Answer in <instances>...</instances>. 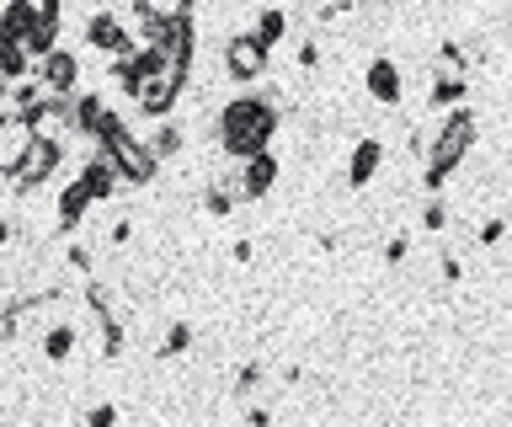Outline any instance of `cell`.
I'll list each match as a JSON object with an SVG mask.
<instances>
[{"mask_svg": "<svg viewBox=\"0 0 512 427\" xmlns=\"http://www.w3.org/2000/svg\"><path fill=\"white\" fill-rule=\"evenodd\" d=\"M384 155H390V150H384L379 134H363L358 145H352V155H347V187H352V193L379 177V171H384Z\"/></svg>", "mask_w": 512, "mask_h": 427, "instance_id": "10", "label": "cell"}, {"mask_svg": "<svg viewBox=\"0 0 512 427\" xmlns=\"http://www.w3.org/2000/svg\"><path fill=\"white\" fill-rule=\"evenodd\" d=\"M32 75H38L48 91H80V54L64 49V43H54L48 54L32 59Z\"/></svg>", "mask_w": 512, "mask_h": 427, "instance_id": "8", "label": "cell"}, {"mask_svg": "<svg viewBox=\"0 0 512 427\" xmlns=\"http://www.w3.org/2000/svg\"><path fill=\"white\" fill-rule=\"evenodd\" d=\"M438 278H443V283H459V278H464V262H459V251H443V262H438Z\"/></svg>", "mask_w": 512, "mask_h": 427, "instance_id": "29", "label": "cell"}, {"mask_svg": "<svg viewBox=\"0 0 512 427\" xmlns=\"http://www.w3.org/2000/svg\"><path fill=\"white\" fill-rule=\"evenodd\" d=\"M86 422H91V427H112V422H118V406H91Z\"/></svg>", "mask_w": 512, "mask_h": 427, "instance_id": "32", "label": "cell"}, {"mask_svg": "<svg viewBox=\"0 0 512 427\" xmlns=\"http://www.w3.org/2000/svg\"><path fill=\"white\" fill-rule=\"evenodd\" d=\"M192 353V321H171L166 337H160V358H182Z\"/></svg>", "mask_w": 512, "mask_h": 427, "instance_id": "24", "label": "cell"}, {"mask_svg": "<svg viewBox=\"0 0 512 427\" xmlns=\"http://www.w3.org/2000/svg\"><path fill=\"white\" fill-rule=\"evenodd\" d=\"M203 6H230V0H203Z\"/></svg>", "mask_w": 512, "mask_h": 427, "instance_id": "39", "label": "cell"}, {"mask_svg": "<svg viewBox=\"0 0 512 427\" xmlns=\"http://www.w3.org/2000/svg\"><path fill=\"white\" fill-rule=\"evenodd\" d=\"M299 70H320V43H299Z\"/></svg>", "mask_w": 512, "mask_h": 427, "instance_id": "34", "label": "cell"}, {"mask_svg": "<svg viewBox=\"0 0 512 427\" xmlns=\"http://www.w3.org/2000/svg\"><path fill=\"white\" fill-rule=\"evenodd\" d=\"M267 54H272V49H262L251 33H235L230 43H224V75H230V81H240V86L262 81V75H267Z\"/></svg>", "mask_w": 512, "mask_h": 427, "instance_id": "6", "label": "cell"}, {"mask_svg": "<svg viewBox=\"0 0 512 427\" xmlns=\"http://www.w3.org/2000/svg\"><path fill=\"white\" fill-rule=\"evenodd\" d=\"M64 262H70V273H80V278H86L91 267H96V257H91L86 241H70V246H64Z\"/></svg>", "mask_w": 512, "mask_h": 427, "instance_id": "26", "label": "cell"}, {"mask_svg": "<svg viewBox=\"0 0 512 427\" xmlns=\"http://www.w3.org/2000/svg\"><path fill=\"white\" fill-rule=\"evenodd\" d=\"M139 139H144V150H150L160 166L176 161V155L187 150V134H182V123H176V118H155V129H150V134H139Z\"/></svg>", "mask_w": 512, "mask_h": 427, "instance_id": "13", "label": "cell"}, {"mask_svg": "<svg viewBox=\"0 0 512 427\" xmlns=\"http://www.w3.org/2000/svg\"><path fill=\"white\" fill-rule=\"evenodd\" d=\"M352 11V0H326V6H320V22H336V17H347Z\"/></svg>", "mask_w": 512, "mask_h": 427, "instance_id": "35", "label": "cell"}, {"mask_svg": "<svg viewBox=\"0 0 512 427\" xmlns=\"http://www.w3.org/2000/svg\"><path fill=\"white\" fill-rule=\"evenodd\" d=\"M502 235H507V219H502V214H491L486 225H480V235H475V241L486 246V251H496V246H502Z\"/></svg>", "mask_w": 512, "mask_h": 427, "instance_id": "27", "label": "cell"}, {"mask_svg": "<svg viewBox=\"0 0 512 427\" xmlns=\"http://www.w3.org/2000/svg\"><path fill=\"white\" fill-rule=\"evenodd\" d=\"M16 75H32V59H27L22 43L0 38V81H16Z\"/></svg>", "mask_w": 512, "mask_h": 427, "instance_id": "22", "label": "cell"}, {"mask_svg": "<svg viewBox=\"0 0 512 427\" xmlns=\"http://www.w3.org/2000/svg\"><path fill=\"white\" fill-rule=\"evenodd\" d=\"M475 134H480V123H475V107L470 102L443 107V118L432 123V145L422 155V187H427V193H443V182L454 177L459 161L475 150Z\"/></svg>", "mask_w": 512, "mask_h": 427, "instance_id": "2", "label": "cell"}, {"mask_svg": "<svg viewBox=\"0 0 512 427\" xmlns=\"http://www.w3.org/2000/svg\"><path fill=\"white\" fill-rule=\"evenodd\" d=\"M22 11H32V17H59L64 11V0H16Z\"/></svg>", "mask_w": 512, "mask_h": 427, "instance_id": "30", "label": "cell"}, {"mask_svg": "<svg viewBox=\"0 0 512 427\" xmlns=\"http://www.w3.org/2000/svg\"><path fill=\"white\" fill-rule=\"evenodd\" d=\"M272 134H278V97H267V91H240V97H230L214 118V139L230 161L272 150Z\"/></svg>", "mask_w": 512, "mask_h": 427, "instance_id": "1", "label": "cell"}, {"mask_svg": "<svg viewBox=\"0 0 512 427\" xmlns=\"http://www.w3.org/2000/svg\"><path fill=\"white\" fill-rule=\"evenodd\" d=\"M416 225H422L427 235H438V230L448 225V203H443V193H427V203H422V214H416Z\"/></svg>", "mask_w": 512, "mask_h": 427, "instance_id": "25", "label": "cell"}, {"mask_svg": "<svg viewBox=\"0 0 512 427\" xmlns=\"http://www.w3.org/2000/svg\"><path fill=\"white\" fill-rule=\"evenodd\" d=\"M75 177H80V187L91 193V203H107V198H118V193H123V182H118V166H112V155H107L102 145H96V150L86 155V161H80V171H75Z\"/></svg>", "mask_w": 512, "mask_h": 427, "instance_id": "9", "label": "cell"}, {"mask_svg": "<svg viewBox=\"0 0 512 427\" xmlns=\"http://www.w3.org/2000/svg\"><path fill=\"white\" fill-rule=\"evenodd\" d=\"M91 219V193L80 187V177L64 182V193H59V209H54V230L59 235H80V225Z\"/></svg>", "mask_w": 512, "mask_h": 427, "instance_id": "11", "label": "cell"}, {"mask_svg": "<svg viewBox=\"0 0 512 427\" xmlns=\"http://www.w3.org/2000/svg\"><path fill=\"white\" fill-rule=\"evenodd\" d=\"M80 38H86V49H96V54H107V59H118V54H134L139 43H134V33L118 22V11H96V17H86V27H80Z\"/></svg>", "mask_w": 512, "mask_h": 427, "instance_id": "5", "label": "cell"}, {"mask_svg": "<svg viewBox=\"0 0 512 427\" xmlns=\"http://www.w3.org/2000/svg\"><path fill=\"white\" fill-rule=\"evenodd\" d=\"M363 86H368V97H374L379 107H400V65L395 59H368V70H363Z\"/></svg>", "mask_w": 512, "mask_h": 427, "instance_id": "12", "label": "cell"}, {"mask_svg": "<svg viewBox=\"0 0 512 427\" xmlns=\"http://www.w3.org/2000/svg\"><path fill=\"white\" fill-rule=\"evenodd\" d=\"M80 299H86V310H91V315L118 310V294H112V283H107V278H96V273H86V283H80Z\"/></svg>", "mask_w": 512, "mask_h": 427, "instance_id": "20", "label": "cell"}, {"mask_svg": "<svg viewBox=\"0 0 512 427\" xmlns=\"http://www.w3.org/2000/svg\"><path fill=\"white\" fill-rule=\"evenodd\" d=\"M75 342H80V331H75L70 321H59V326H48V331H43V342H38V347H43V358H48V363H70V358H75Z\"/></svg>", "mask_w": 512, "mask_h": 427, "instance_id": "17", "label": "cell"}, {"mask_svg": "<svg viewBox=\"0 0 512 427\" xmlns=\"http://www.w3.org/2000/svg\"><path fill=\"white\" fill-rule=\"evenodd\" d=\"M262 385H267V363H262V358H246V363L235 369V395H240V401H251Z\"/></svg>", "mask_w": 512, "mask_h": 427, "instance_id": "23", "label": "cell"}, {"mask_svg": "<svg viewBox=\"0 0 512 427\" xmlns=\"http://www.w3.org/2000/svg\"><path fill=\"white\" fill-rule=\"evenodd\" d=\"M272 187H278V155H272V150H256V155H246V161H235V193H240V203L267 198Z\"/></svg>", "mask_w": 512, "mask_h": 427, "instance_id": "7", "label": "cell"}, {"mask_svg": "<svg viewBox=\"0 0 512 427\" xmlns=\"http://www.w3.org/2000/svg\"><path fill=\"white\" fill-rule=\"evenodd\" d=\"M459 102H470V75H432L427 107H459Z\"/></svg>", "mask_w": 512, "mask_h": 427, "instance_id": "15", "label": "cell"}, {"mask_svg": "<svg viewBox=\"0 0 512 427\" xmlns=\"http://www.w3.org/2000/svg\"><path fill=\"white\" fill-rule=\"evenodd\" d=\"M406 251H411V241H406V235H390V241H384V262H390V267H400V262H406Z\"/></svg>", "mask_w": 512, "mask_h": 427, "instance_id": "31", "label": "cell"}, {"mask_svg": "<svg viewBox=\"0 0 512 427\" xmlns=\"http://www.w3.org/2000/svg\"><path fill=\"white\" fill-rule=\"evenodd\" d=\"M246 422H251V427H267L272 411H267V406H246Z\"/></svg>", "mask_w": 512, "mask_h": 427, "instance_id": "37", "label": "cell"}, {"mask_svg": "<svg viewBox=\"0 0 512 427\" xmlns=\"http://www.w3.org/2000/svg\"><path fill=\"white\" fill-rule=\"evenodd\" d=\"M96 326H102V353L107 358H123L128 353V321H123V310L96 315Z\"/></svg>", "mask_w": 512, "mask_h": 427, "instance_id": "19", "label": "cell"}, {"mask_svg": "<svg viewBox=\"0 0 512 427\" xmlns=\"http://www.w3.org/2000/svg\"><path fill=\"white\" fill-rule=\"evenodd\" d=\"M107 241L112 246H128V241H134V219H118V225L107 230Z\"/></svg>", "mask_w": 512, "mask_h": 427, "instance_id": "33", "label": "cell"}, {"mask_svg": "<svg viewBox=\"0 0 512 427\" xmlns=\"http://www.w3.org/2000/svg\"><path fill=\"white\" fill-rule=\"evenodd\" d=\"M182 81H176V75L171 70H160V75H150V81H139L134 91H128V107H134V113L139 118H171L176 113V102H182Z\"/></svg>", "mask_w": 512, "mask_h": 427, "instance_id": "4", "label": "cell"}, {"mask_svg": "<svg viewBox=\"0 0 512 427\" xmlns=\"http://www.w3.org/2000/svg\"><path fill=\"white\" fill-rule=\"evenodd\" d=\"M230 257H235V262H256V246L246 241V235H240V241L230 246Z\"/></svg>", "mask_w": 512, "mask_h": 427, "instance_id": "36", "label": "cell"}, {"mask_svg": "<svg viewBox=\"0 0 512 427\" xmlns=\"http://www.w3.org/2000/svg\"><path fill=\"white\" fill-rule=\"evenodd\" d=\"M251 38L262 43V49L283 43V38H288V11H283V6H262V11H256V22H251Z\"/></svg>", "mask_w": 512, "mask_h": 427, "instance_id": "16", "label": "cell"}, {"mask_svg": "<svg viewBox=\"0 0 512 427\" xmlns=\"http://www.w3.org/2000/svg\"><path fill=\"white\" fill-rule=\"evenodd\" d=\"M102 150L112 155V166H118V182H123V187H150V182L160 177V161L144 150V139L128 129V123H118V129L102 139Z\"/></svg>", "mask_w": 512, "mask_h": 427, "instance_id": "3", "label": "cell"}, {"mask_svg": "<svg viewBox=\"0 0 512 427\" xmlns=\"http://www.w3.org/2000/svg\"><path fill=\"white\" fill-rule=\"evenodd\" d=\"M432 70H438V75H470V49H464V43H438Z\"/></svg>", "mask_w": 512, "mask_h": 427, "instance_id": "21", "label": "cell"}, {"mask_svg": "<svg viewBox=\"0 0 512 427\" xmlns=\"http://www.w3.org/2000/svg\"><path fill=\"white\" fill-rule=\"evenodd\" d=\"M54 43H59V17H32V27L22 33V49H27V59L48 54Z\"/></svg>", "mask_w": 512, "mask_h": 427, "instance_id": "18", "label": "cell"}, {"mask_svg": "<svg viewBox=\"0 0 512 427\" xmlns=\"http://www.w3.org/2000/svg\"><path fill=\"white\" fill-rule=\"evenodd\" d=\"M198 203H203V214H208V219H230V214L240 209V193H235V166H230V171H219V182H208Z\"/></svg>", "mask_w": 512, "mask_h": 427, "instance_id": "14", "label": "cell"}, {"mask_svg": "<svg viewBox=\"0 0 512 427\" xmlns=\"http://www.w3.org/2000/svg\"><path fill=\"white\" fill-rule=\"evenodd\" d=\"M315 246H320V251H336V246H342V235H336V230H320Z\"/></svg>", "mask_w": 512, "mask_h": 427, "instance_id": "38", "label": "cell"}, {"mask_svg": "<svg viewBox=\"0 0 512 427\" xmlns=\"http://www.w3.org/2000/svg\"><path fill=\"white\" fill-rule=\"evenodd\" d=\"M16 331H22V315H16L11 305H0V347H11Z\"/></svg>", "mask_w": 512, "mask_h": 427, "instance_id": "28", "label": "cell"}]
</instances>
